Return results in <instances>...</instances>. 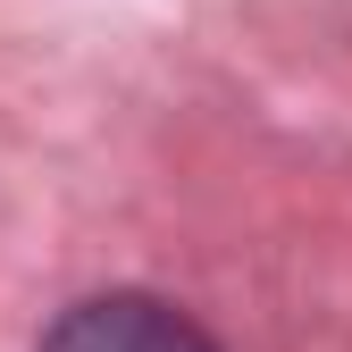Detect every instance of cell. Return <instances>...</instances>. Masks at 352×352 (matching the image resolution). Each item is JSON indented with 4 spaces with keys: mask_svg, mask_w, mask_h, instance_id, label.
<instances>
[{
    "mask_svg": "<svg viewBox=\"0 0 352 352\" xmlns=\"http://www.w3.org/2000/svg\"><path fill=\"white\" fill-rule=\"evenodd\" d=\"M42 352H218V344L151 294H101V302H76L42 336Z\"/></svg>",
    "mask_w": 352,
    "mask_h": 352,
    "instance_id": "6da1fadb",
    "label": "cell"
}]
</instances>
